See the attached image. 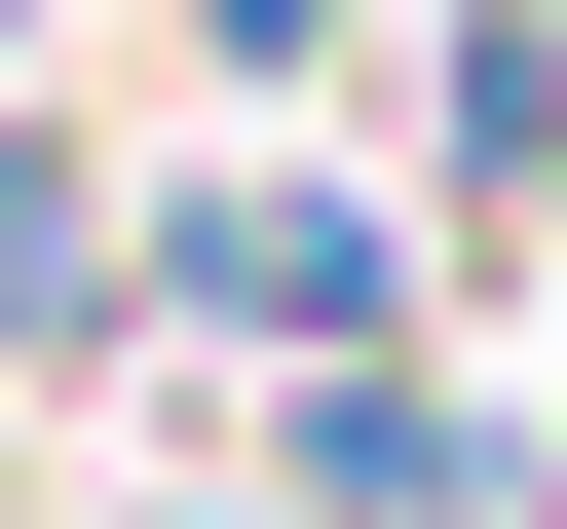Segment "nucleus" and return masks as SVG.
<instances>
[{"mask_svg": "<svg viewBox=\"0 0 567 529\" xmlns=\"http://www.w3.org/2000/svg\"><path fill=\"white\" fill-rule=\"evenodd\" d=\"M379 303H416L379 189H303V152H189V189H152V341H303V378H341Z\"/></svg>", "mask_w": 567, "mask_h": 529, "instance_id": "1", "label": "nucleus"}, {"mask_svg": "<svg viewBox=\"0 0 567 529\" xmlns=\"http://www.w3.org/2000/svg\"><path fill=\"white\" fill-rule=\"evenodd\" d=\"M114 529H265V491H114Z\"/></svg>", "mask_w": 567, "mask_h": 529, "instance_id": "6", "label": "nucleus"}, {"mask_svg": "<svg viewBox=\"0 0 567 529\" xmlns=\"http://www.w3.org/2000/svg\"><path fill=\"white\" fill-rule=\"evenodd\" d=\"M265 529H529V416H454L416 341H341L303 416H265Z\"/></svg>", "mask_w": 567, "mask_h": 529, "instance_id": "2", "label": "nucleus"}, {"mask_svg": "<svg viewBox=\"0 0 567 529\" xmlns=\"http://www.w3.org/2000/svg\"><path fill=\"white\" fill-rule=\"evenodd\" d=\"M454 189L567 227V0H454Z\"/></svg>", "mask_w": 567, "mask_h": 529, "instance_id": "4", "label": "nucleus"}, {"mask_svg": "<svg viewBox=\"0 0 567 529\" xmlns=\"http://www.w3.org/2000/svg\"><path fill=\"white\" fill-rule=\"evenodd\" d=\"M189 39H227V76H303V39H341V0H189Z\"/></svg>", "mask_w": 567, "mask_h": 529, "instance_id": "5", "label": "nucleus"}, {"mask_svg": "<svg viewBox=\"0 0 567 529\" xmlns=\"http://www.w3.org/2000/svg\"><path fill=\"white\" fill-rule=\"evenodd\" d=\"M114 303H152V189H114V152H39V114H0V378H76Z\"/></svg>", "mask_w": 567, "mask_h": 529, "instance_id": "3", "label": "nucleus"}]
</instances>
